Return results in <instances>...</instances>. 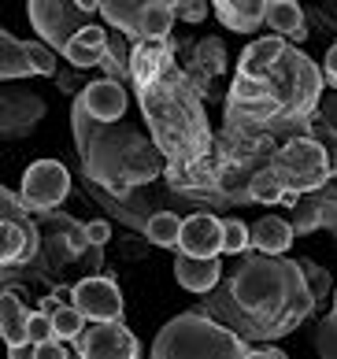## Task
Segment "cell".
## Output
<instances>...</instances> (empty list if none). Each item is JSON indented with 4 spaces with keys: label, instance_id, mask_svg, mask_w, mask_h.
<instances>
[{
    "label": "cell",
    "instance_id": "cell-1",
    "mask_svg": "<svg viewBox=\"0 0 337 359\" xmlns=\"http://www.w3.org/2000/svg\"><path fill=\"white\" fill-rule=\"evenodd\" d=\"M315 311V297L304 282L296 259L286 256H245L226 285L208 292L204 315H215L223 326L245 341H278L293 334Z\"/></svg>",
    "mask_w": 337,
    "mask_h": 359
},
{
    "label": "cell",
    "instance_id": "cell-2",
    "mask_svg": "<svg viewBox=\"0 0 337 359\" xmlns=\"http://www.w3.org/2000/svg\"><path fill=\"white\" fill-rule=\"evenodd\" d=\"M71 123L89 182L100 185V193H107L112 201H126L138 185L152 182L164 167V152L156 144H148L130 126L97 123L82 100L71 104Z\"/></svg>",
    "mask_w": 337,
    "mask_h": 359
},
{
    "label": "cell",
    "instance_id": "cell-3",
    "mask_svg": "<svg viewBox=\"0 0 337 359\" xmlns=\"http://www.w3.org/2000/svg\"><path fill=\"white\" fill-rule=\"evenodd\" d=\"M141 97V111L148 118L156 134V149L164 152L171 175L185 170V163L197 167L211 149V134L204 123V108L197 100V86L190 82V74L182 71H167L156 82L138 86Z\"/></svg>",
    "mask_w": 337,
    "mask_h": 359
},
{
    "label": "cell",
    "instance_id": "cell-4",
    "mask_svg": "<svg viewBox=\"0 0 337 359\" xmlns=\"http://www.w3.org/2000/svg\"><path fill=\"white\" fill-rule=\"evenodd\" d=\"M252 344L204 311L174 315L152 341V359H249Z\"/></svg>",
    "mask_w": 337,
    "mask_h": 359
},
{
    "label": "cell",
    "instance_id": "cell-5",
    "mask_svg": "<svg viewBox=\"0 0 337 359\" xmlns=\"http://www.w3.org/2000/svg\"><path fill=\"white\" fill-rule=\"evenodd\" d=\"M263 86L278 100L282 118H296V123H304L312 111H319V100L326 97V93H322V86H326L322 67H315V63L296 48L282 52L278 67L263 78Z\"/></svg>",
    "mask_w": 337,
    "mask_h": 359
},
{
    "label": "cell",
    "instance_id": "cell-6",
    "mask_svg": "<svg viewBox=\"0 0 337 359\" xmlns=\"http://www.w3.org/2000/svg\"><path fill=\"white\" fill-rule=\"evenodd\" d=\"M267 163H271V170L282 178V185L296 196H308V193L315 196L322 185L333 178V152L322 141H315L312 134L289 137L282 149L271 152Z\"/></svg>",
    "mask_w": 337,
    "mask_h": 359
},
{
    "label": "cell",
    "instance_id": "cell-7",
    "mask_svg": "<svg viewBox=\"0 0 337 359\" xmlns=\"http://www.w3.org/2000/svg\"><path fill=\"white\" fill-rule=\"evenodd\" d=\"M26 15L52 52H67V45L93 26V11H86L82 4H56V0H34Z\"/></svg>",
    "mask_w": 337,
    "mask_h": 359
},
{
    "label": "cell",
    "instance_id": "cell-8",
    "mask_svg": "<svg viewBox=\"0 0 337 359\" xmlns=\"http://www.w3.org/2000/svg\"><path fill=\"white\" fill-rule=\"evenodd\" d=\"M71 193V170L60 159H37L22 175V201L30 211H56Z\"/></svg>",
    "mask_w": 337,
    "mask_h": 359
},
{
    "label": "cell",
    "instance_id": "cell-9",
    "mask_svg": "<svg viewBox=\"0 0 337 359\" xmlns=\"http://www.w3.org/2000/svg\"><path fill=\"white\" fill-rule=\"evenodd\" d=\"M82 359H141V344L130 334L126 323H89L78 344Z\"/></svg>",
    "mask_w": 337,
    "mask_h": 359
},
{
    "label": "cell",
    "instance_id": "cell-10",
    "mask_svg": "<svg viewBox=\"0 0 337 359\" xmlns=\"http://www.w3.org/2000/svg\"><path fill=\"white\" fill-rule=\"evenodd\" d=\"M74 308L86 323H123V292L107 274H89L74 285Z\"/></svg>",
    "mask_w": 337,
    "mask_h": 359
},
{
    "label": "cell",
    "instance_id": "cell-11",
    "mask_svg": "<svg viewBox=\"0 0 337 359\" xmlns=\"http://www.w3.org/2000/svg\"><path fill=\"white\" fill-rule=\"evenodd\" d=\"M45 115V100L34 89H19V86H4V111H0V134L4 141H19L41 123Z\"/></svg>",
    "mask_w": 337,
    "mask_h": 359
},
{
    "label": "cell",
    "instance_id": "cell-12",
    "mask_svg": "<svg viewBox=\"0 0 337 359\" xmlns=\"http://www.w3.org/2000/svg\"><path fill=\"white\" fill-rule=\"evenodd\" d=\"M182 256H197V259H215L223 256V219L197 211L182 222V241H178Z\"/></svg>",
    "mask_w": 337,
    "mask_h": 359
},
{
    "label": "cell",
    "instance_id": "cell-13",
    "mask_svg": "<svg viewBox=\"0 0 337 359\" xmlns=\"http://www.w3.org/2000/svg\"><path fill=\"white\" fill-rule=\"evenodd\" d=\"M37 245H41V237H37V226L30 222V215L0 219V263H4V271L30 263L37 256Z\"/></svg>",
    "mask_w": 337,
    "mask_h": 359
},
{
    "label": "cell",
    "instance_id": "cell-14",
    "mask_svg": "<svg viewBox=\"0 0 337 359\" xmlns=\"http://www.w3.org/2000/svg\"><path fill=\"white\" fill-rule=\"evenodd\" d=\"M78 100L86 104V111L97 118V123H119L126 115V89L123 82H112V78H97L89 82L86 93H78Z\"/></svg>",
    "mask_w": 337,
    "mask_h": 359
},
{
    "label": "cell",
    "instance_id": "cell-15",
    "mask_svg": "<svg viewBox=\"0 0 337 359\" xmlns=\"http://www.w3.org/2000/svg\"><path fill=\"white\" fill-rule=\"evenodd\" d=\"M174 278H178L182 289L197 292V297H208L223 285V259H197V256H174Z\"/></svg>",
    "mask_w": 337,
    "mask_h": 359
},
{
    "label": "cell",
    "instance_id": "cell-16",
    "mask_svg": "<svg viewBox=\"0 0 337 359\" xmlns=\"http://www.w3.org/2000/svg\"><path fill=\"white\" fill-rule=\"evenodd\" d=\"M286 48H289V45L282 41L278 34L260 37V41H252L245 52H241L237 74H241V78H249V82H263V78L278 67V60H282V52H286Z\"/></svg>",
    "mask_w": 337,
    "mask_h": 359
},
{
    "label": "cell",
    "instance_id": "cell-17",
    "mask_svg": "<svg viewBox=\"0 0 337 359\" xmlns=\"http://www.w3.org/2000/svg\"><path fill=\"white\" fill-rule=\"evenodd\" d=\"M171 71V48L156 45V41H138L130 48V78L133 86H148L156 82L159 74Z\"/></svg>",
    "mask_w": 337,
    "mask_h": 359
},
{
    "label": "cell",
    "instance_id": "cell-18",
    "mask_svg": "<svg viewBox=\"0 0 337 359\" xmlns=\"http://www.w3.org/2000/svg\"><path fill=\"white\" fill-rule=\"evenodd\" d=\"M30 318H34V311L22 304L19 292H11V289L0 292V337H4L8 348L30 341Z\"/></svg>",
    "mask_w": 337,
    "mask_h": 359
},
{
    "label": "cell",
    "instance_id": "cell-19",
    "mask_svg": "<svg viewBox=\"0 0 337 359\" xmlns=\"http://www.w3.org/2000/svg\"><path fill=\"white\" fill-rule=\"evenodd\" d=\"M211 8L230 34H252L260 22H267V0H219Z\"/></svg>",
    "mask_w": 337,
    "mask_h": 359
},
{
    "label": "cell",
    "instance_id": "cell-20",
    "mask_svg": "<svg viewBox=\"0 0 337 359\" xmlns=\"http://www.w3.org/2000/svg\"><path fill=\"white\" fill-rule=\"evenodd\" d=\"M293 226L289 219L282 215H263L252 222V248L263 252V256H286V252L293 248Z\"/></svg>",
    "mask_w": 337,
    "mask_h": 359
},
{
    "label": "cell",
    "instance_id": "cell-21",
    "mask_svg": "<svg viewBox=\"0 0 337 359\" xmlns=\"http://www.w3.org/2000/svg\"><path fill=\"white\" fill-rule=\"evenodd\" d=\"M145 8H148V0L145 4H123V0H107V4H100V22L107 26V30H119V34H126L133 37V45L141 41V22H145Z\"/></svg>",
    "mask_w": 337,
    "mask_h": 359
},
{
    "label": "cell",
    "instance_id": "cell-22",
    "mask_svg": "<svg viewBox=\"0 0 337 359\" xmlns=\"http://www.w3.org/2000/svg\"><path fill=\"white\" fill-rule=\"evenodd\" d=\"M30 74H34V63H30V52H26V41H19L11 30H0V78H4V86Z\"/></svg>",
    "mask_w": 337,
    "mask_h": 359
},
{
    "label": "cell",
    "instance_id": "cell-23",
    "mask_svg": "<svg viewBox=\"0 0 337 359\" xmlns=\"http://www.w3.org/2000/svg\"><path fill=\"white\" fill-rule=\"evenodd\" d=\"M304 8L296 0H267V26L278 37H304Z\"/></svg>",
    "mask_w": 337,
    "mask_h": 359
},
{
    "label": "cell",
    "instance_id": "cell-24",
    "mask_svg": "<svg viewBox=\"0 0 337 359\" xmlns=\"http://www.w3.org/2000/svg\"><path fill=\"white\" fill-rule=\"evenodd\" d=\"M171 26H174V0H148L145 22H141V41L167 45Z\"/></svg>",
    "mask_w": 337,
    "mask_h": 359
},
{
    "label": "cell",
    "instance_id": "cell-25",
    "mask_svg": "<svg viewBox=\"0 0 337 359\" xmlns=\"http://www.w3.org/2000/svg\"><path fill=\"white\" fill-rule=\"evenodd\" d=\"M182 222L174 211H152V219L145 226V241L148 245H159V248H178L182 241Z\"/></svg>",
    "mask_w": 337,
    "mask_h": 359
},
{
    "label": "cell",
    "instance_id": "cell-26",
    "mask_svg": "<svg viewBox=\"0 0 337 359\" xmlns=\"http://www.w3.org/2000/svg\"><path fill=\"white\" fill-rule=\"evenodd\" d=\"M286 185H282V178L271 170V163H267L263 170H256V175L249 178V201H260V204H282L286 201Z\"/></svg>",
    "mask_w": 337,
    "mask_h": 359
},
{
    "label": "cell",
    "instance_id": "cell-27",
    "mask_svg": "<svg viewBox=\"0 0 337 359\" xmlns=\"http://www.w3.org/2000/svg\"><path fill=\"white\" fill-rule=\"evenodd\" d=\"M249 248H252V226L226 215L223 219V256H245Z\"/></svg>",
    "mask_w": 337,
    "mask_h": 359
},
{
    "label": "cell",
    "instance_id": "cell-28",
    "mask_svg": "<svg viewBox=\"0 0 337 359\" xmlns=\"http://www.w3.org/2000/svg\"><path fill=\"white\" fill-rule=\"evenodd\" d=\"M86 318H82V311L78 308H63L56 318H52V330H56V337L63 341V344H78L82 341V334H86Z\"/></svg>",
    "mask_w": 337,
    "mask_h": 359
},
{
    "label": "cell",
    "instance_id": "cell-29",
    "mask_svg": "<svg viewBox=\"0 0 337 359\" xmlns=\"http://www.w3.org/2000/svg\"><path fill=\"white\" fill-rule=\"evenodd\" d=\"M289 226H293V233H312V230H319V226H322V204L315 201V196H312V201L304 196V201L293 208Z\"/></svg>",
    "mask_w": 337,
    "mask_h": 359
},
{
    "label": "cell",
    "instance_id": "cell-30",
    "mask_svg": "<svg viewBox=\"0 0 337 359\" xmlns=\"http://www.w3.org/2000/svg\"><path fill=\"white\" fill-rule=\"evenodd\" d=\"M63 60H67V63H74L78 71H89V67H97V63L107 60V48H89V45H82V41L74 37V41L67 45Z\"/></svg>",
    "mask_w": 337,
    "mask_h": 359
},
{
    "label": "cell",
    "instance_id": "cell-31",
    "mask_svg": "<svg viewBox=\"0 0 337 359\" xmlns=\"http://www.w3.org/2000/svg\"><path fill=\"white\" fill-rule=\"evenodd\" d=\"M300 271H304V282H308V289H312V297H315V304H322L330 297V289H333V282H330V274L319 267V263H312V259H300Z\"/></svg>",
    "mask_w": 337,
    "mask_h": 359
},
{
    "label": "cell",
    "instance_id": "cell-32",
    "mask_svg": "<svg viewBox=\"0 0 337 359\" xmlns=\"http://www.w3.org/2000/svg\"><path fill=\"white\" fill-rule=\"evenodd\" d=\"M26 52H30V63H34V74H45V78H56V52L41 41H26Z\"/></svg>",
    "mask_w": 337,
    "mask_h": 359
},
{
    "label": "cell",
    "instance_id": "cell-33",
    "mask_svg": "<svg viewBox=\"0 0 337 359\" xmlns=\"http://www.w3.org/2000/svg\"><path fill=\"white\" fill-rule=\"evenodd\" d=\"M211 4H204V0H174V19L182 22H204L211 15Z\"/></svg>",
    "mask_w": 337,
    "mask_h": 359
},
{
    "label": "cell",
    "instance_id": "cell-34",
    "mask_svg": "<svg viewBox=\"0 0 337 359\" xmlns=\"http://www.w3.org/2000/svg\"><path fill=\"white\" fill-rule=\"evenodd\" d=\"M30 208H26L22 196H15L11 189H0V219H26Z\"/></svg>",
    "mask_w": 337,
    "mask_h": 359
},
{
    "label": "cell",
    "instance_id": "cell-35",
    "mask_svg": "<svg viewBox=\"0 0 337 359\" xmlns=\"http://www.w3.org/2000/svg\"><path fill=\"white\" fill-rule=\"evenodd\" d=\"M86 241H89V248H104L107 241H112V222H107V219L86 222Z\"/></svg>",
    "mask_w": 337,
    "mask_h": 359
},
{
    "label": "cell",
    "instance_id": "cell-36",
    "mask_svg": "<svg viewBox=\"0 0 337 359\" xmlns=\"http://www.w3.org/2000/svg\"><path fill=\"white\" fill-rule=\"evenodd\" d=\"M52 337H56L52 318L41 315V311H34V318H30V341H34V344H45V341H52Z\"/></svg>",
    "mask_w": 337,
    "mask_h": 359
},
{
    "label": "cell",
    "instance_id": "cell-37",
    "mask_svg": "<svg viewBox=\"0 0 337 359\" xmlns=\"http://www.w3.org/2000/svg\"><path fill=\"white\" fill-rule=\"evenodd\" d=\"M319 126H330L333 137H337V93H326L319 100Z\"/></svg>",
    "mask_w": 337,
    "mask_h": 359
},
{
    "label": "cell",
    "instance_id": "cell-38",
    "mask_svg": "<svg viewBox=\"0 0 337 359\" xmlns=\"http://www.w3.org/2000/svg\"><path fill=\"white\" fill-rule=\"evenodd\" d=\"M37 359H71V352H67V344L60 337H52L45 344H37Z\"/></svg>",
    "mask_w": 337,
    "mask_h": 359
},
{
    "label": "cell",
    "instance_id": "cell-39",
    "mask_svg": "<svg viewBox=\"0 0 337 359\" xmlns=\"http://www.w3.org/2000/svg\"><path fill=\"white\" fill-rule=\"evenodd\" d=\"M322 78H326V86H333V89H337V41L330 45L326 60H322Z\"/></svg>",
    "mask_w": 337,
    "mask_h": 359
},
{
    "label": "cell",
    "instance_id": "cell-40",
    "mask_svg": "<svg viewBox=\"0 0 337 359\" xmlns=\"http://www.w3.org/2000/svg\"><path fill=\"white\" fill-rule=\"evenodd\" d=\"M8 359H37V344H34V341L11 344V348H8Z\"/></svg>",
    "mask_w": 337,
    "mask_h": 359
},
{
    "label": "cell",
    "instance_id": "cell-41",
    "mask_svg": "<svg viewBox=\"0 0 337 359\" xmlns=\"http://www.w3.org/2000/svg\"><path fill=\"white\" fill-rule=\"evenodd\" d=\"M37 311H41V315H48V318H56V315L63 311V304H60V300L48 292V297H41V308H37Z\"/></svg>",
    "mask_w": 337,
    "mask_h": 359
},
{
    "label": "cell",
    "instance_id": "cell-42",
    "mask_svg": "<svg viewBox=\"0 0 337 359\" xmlns=\"http://www.w3.org/2000/svg\"><path fill=\"white\" fill-rule=\"evenodd\" d=\"M52 297H56L63 308H74V289L71 285H56V289H52Z\"/></svg>",
    "mask_w": 337,
    "mask_h": 359
},
{
    "label": "cell",
    "instance_id": "cell-43",
    "mask_svg": "<svg viewBox=\"0 0 337 359\" xmlns=\"http://www.w3.org/2000/svg\"><path fill=\"white\" fill-rule=\"evenodd\" d=\"M249 359H289V355L282 352V348H252Z\"/></svg>",
    "mask_w": 337,
    "mask_h": 359
},
{
    "label": "cell",
    "instance_id": "cell-44",
    "mask_svg": "<svg viewBox=\"0 0 337 359\" xmlns=\"http://www.w3.org/2000/svg\"><path fill=\"white\" fill-rule=\"evenodd\" d=\"M326 326L337 330V292H333V308H330V318H326Z\"/></svg>",
    "mask_w": 337,
    "mask_h": 359
},
{
    "label": "cell",
    "instance_id": "cell-45",
    "mask_svg": "<svg viewBox=\"0 0 337 359\" xmlns=\"http://www.w3.org/2000/svg\"><path fill=\"white\" fill-rule=\"evenodd\" d=\"M333 175H337V141H333Z\"/></svg>",
    "mask_w": 337,
    "mask_h": 359
},
{
    "label": "cell",
    "instance_id": "cell-46",
    "mask_svg": "<svg viewBox=\"0 0 337 359\" xmlns=\"http://www.w3.org/2000/svg\"><path fill=\"white\" fill-rule=\"evenodd\" d=\"M71 359H82V355H78V348H71Z\"/></svg>",
    "mask_w": 337,
    "mask_h": 359
}]
</instances>
